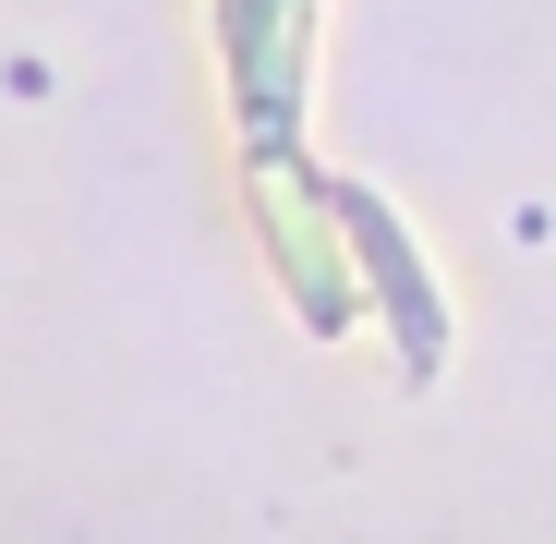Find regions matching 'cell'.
I'll use <instances>...</instances> for the list:
<instances>
[{
  "label": "cell",
  "instance_id": "1",
  "mask_svg": "<svg viewBox=\"0 0 556 544\" xmlns=\"http://www.w3.org/2000/svg\"><path fill=\"white\" fill-rule=\"evenodd\" d=\"M327 206H339L363 279H376V303H388V327H400V363H412V376H435V363H447V303H435V279H424V254L400 242V218L363 194V181H327Z\"/></svg>",
  "mask_w": 556,
  "mask_h": 544
},
{
  "label": "cell",
  "instance_id": "2",
  "mask_svg": "<svg viewBox=\"0 0 556 544\" xmlns=\"http://www.w3.org/2000/svg\"><path fill=\"white\" fill-rule=\"evenodd\" d=\"M303 37H315V0H218V49H230L254 146H278L303 110Z\"/></svg>",
  "mask_w": 556,
  "mask_h": 544
}]
</instances>
